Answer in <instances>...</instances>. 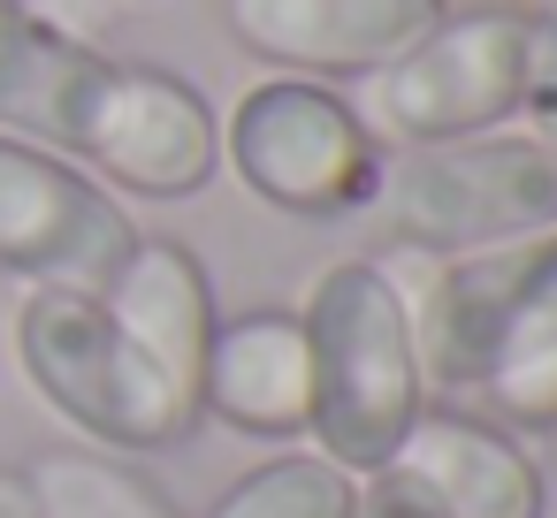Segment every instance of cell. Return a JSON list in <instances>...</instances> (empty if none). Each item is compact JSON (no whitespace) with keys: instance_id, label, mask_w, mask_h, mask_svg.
<instances>
[{"instance_id":"obj_9","label":"cell","mask_w":557,"mask_h":518,"mask_svg":"<svg viewBox=\"0 0 557 518\" xmlns=\"http://www.w3.org/2000/svg\"><path fill=\"white\" fill-rule=\"evenodd\" d=\"M245 54L313 77H374L443 24V0H222Z\"/></svg>"},{"instance_id":"obj_2","label":"cell","mask_w":557,"mask_h":518,"mask_svg":"<svg viewBox=\"0 0 557 518\" xmlns=\"http://www.w3.org/2000/svg\"><path fill=\"white\" fill-rule=\"evenodd\" d=\"M16 358L47 412H62L100 450H176L199 427V404L115 328L100 290H47L32 282L16 305Z\"/></svg>"},{"instance_id":"obj_1","label":"cell","mask_w":557,"mask_h":518,"mask_svg":"<svg viewBox=\"0 0 557 518\" xmlns=\"http://www.w3.org/2000/svg\"><path fill=\"white\" fill-rule=\"evenodd\" d=\"M306 358H313V412L306 434L344 472H382L405 427L428 412L420 351L397 282L374 260H336L306 290Z\"/></svg>"},{"instance_id":"obj_20","label":"cell","mask_w":557,"mask_h":518,"mask_svg":"<svg viewBox=\"0 0 557 518\" xmlns=\"http://www.w3.org/2000/svg\"><path fill=\"white\" fill-rule=\"evenodd\" d=\"M519 16H557V0H519Z\"/></svg>"},{"instance_id":"obj_17","label":"cell","mask_w":557,"mask_h":518,"mask_svg":"<svg viewBox=\"0 0 557 518\" xmlns=\"http://www.w3.org/2000/svg\"><path fill=\"white\" fill-rule=\"evenodd\" d=\"M527 138L557 161V16H527V70H519Z\"/></svg>"},{"instance_id":"obj_6","label":"cell","mask_w":557,"mask_h":518,"mask_svg":"<svg viewBox=\"0 0 557 518\" xmlns=\"http://www.w3.org/2000/svg\"><path fill=\"white\" fill-rule=\"evenodd\" d=\"M138 222L62 153L0 130V275L47 290H108Z\"/></svg>"},{"instance_id":"obj_3","label":"cell","mask_w":557,"mask_h":518,"mask_svg":"<svg viewBox=\"0 0 557 518\" xmlns=\"http://www.w3.org/2000/svg\"><path fill=\"white\" fill-rule=\"evenodd\" d=\"M374 214L405 252H488L557 229V161L534 138L397 146L374 176Z\"/></svg>"},{"instance_id":"obj_12","label":"cell","mask_w":557,"mask_h":518,"mask_svg":"<svg viewBox=\"0 0 557 518\" xmlns=\"http://www.w3.org/2000/svg\"><path fill=\"white\" fill-rule=\"evenodd\" d=\"M100 305H108L115 328L199 404V374H207V343H214V290H207V267L191 260V244H176V237H138L131 260L115 267V282L100 290Z\"/></svg>"},{"instance_id":"obj_14","label":"cell","mask_w":557,"mask_h":518,"mask_svg":"<svg viewBox=\"0 0 557 518\" xmlns=\"http://www.w3.org/2000/svg\"><path fill=\"white\" fill-rule=\"evenodd\" d=\"M473 396L511 427H557V229L527 237V267Z\"/></svg>"},{"instance_id":"obj_7","label":"cell","mask_w":557,"mask_h":518,"mask_svg":"<svg viewBox=\"0 0 557 518\" xmlns=\"http://www.w3.org/2000/svg\"><path fill=\"white\" fill-rule=\"evenodd\" d=\"M70 161H92L115 191H138V199H191L222 168V123L207 92L184 85L176 70L108 62L85 100Z\"/></svg>"},{"instance_id":"obj_8","label":"cell","mask_w":557,"mask_h":518,"mask_svg":"<svg viewBox=\"0 0 557 518\" xmlns=\"http://www.w3.org/2000/svg\"><path fill=\"white\" fill-rule=\"evenodd\" d=\"M374 495L412 518H542L534 457L473 412H420L374 472Z\"/></svg>"},{"instance_id":"obj_19","label":"cell","mask_w":557,"mask_h":518,"mask_svg":"<svg viewBox=\"0 0 557 518\" xmlns=\"http://www.w3.org/2000/svg\"><path fill=\"white\" fill-rule=\"evenodd\" d=\"M351 518H412V510H397L389 495H359V510H351Z\"/></svg>"},{"instance_id":"obj_5","label":"cell","mask_w":557,"mask_h":518,"mask_svg":"<svg viewBox=\"0 0 557 518\" xmlns=\"http://www.w3.org/2000/svg\"><path fill=\"white\" fill-rule=\"evenodd\" d=\"M222 153L252 199L306 214V222H336V214L374 206V176H382V146L367 138L351 100H336L313 77L252 85L222 130Z\"/></svg>"},{"instance_id":"obj_18","label":"cell","mask_w":557,"mask_h":518,"mask_svg":"<svg viewBox=\"0 0 557 518\" xmlns=\"http://www.w3.org/2000/svg\"><path fill=\"white\" fill-rule=\"evenodd\" d=\"M0 518H39V510H32V480H24V465H0Z\"/></svg>"},{"instance_id":"obj_10","label":"cell","mask_w":557,"mask_h":518,"mask_svg":"<svg viewBox=\"0 0 557 518\" xmlns=\"http://www.w3.org/2000/svg\"><path fill=\"white\" fill-rule=\"evenodd\" d=\"M519 267H527V244H488V252H428V275L397 298H405V320H412V351H420V381L450 389V396H473L481 389V366L496 351V328H504V305L519 290Z\"/></svg>"},{"instance_id":"obj_15","label":"cell","mask_w":557,"mask_h":518,"mask_svg":"<svg viewBox=\"0 0 557 518\" xmlns=\"http://www.w3.org/2000/svg\"><path fill=\"white\" fill-rule=\"evenodd\" d=\"M24 480L39 518H184L161 480H146L108 450H39Z\"/></svg>"},{"instance_id":"obj_13","label":"cell","mask_w":557,"mask_h":518,"mask_svg":"<svg viewBox=\"0 0 557 518\" xmlns=\"http://www.w3.org/2000/svg\"><path fill=\"white\" fill-rule=\"evenodd\" d=\"M100 70H108L100 47H85L77 31H62L54 16H39L24 0V9L0 24V130L70 161Z\"/></svg>"},{"instance_id":"obj_11","label":"cell","mask_w":557,"mask_h":518,"mask_svg":"<svg viewBox=\"0 0 557 518\" xmlns=\"http://www.w3.org/2000/svg\"><path fill=\"white\" fill-rule=\"evenodd\" d=\"M199 412H214L237 434H306L313 412V358L298 313H237L214 320Z\"/></svg>"},{"instance_id":"obj_16","label":"cell","mask_w":557,"mask_h":518,"mask_svg":"<svg viewBox=\"0 0 557 518\" xmlns=\"http://www.w3.org/2000/svg\"><path fill=\"white\" fill-rule=\"evenodd\" d=\"M351 510H359L351 472L329 465L321 450H290V457L252 465L207 518H351Z\"/></svg>"},{"instance_id":"obj_4","label":"cell","mask_w":557,"mask_h":518,"mask_svg":"<svg viewBox=\"0 0 557 518\" xmlns=\"http://www.w3.org/2000/svg\"><path fill=\"white\" fill-rule=\"evenodd\" d=\"M519 70H527V16H511V9L443 16L389 70L359 77L351 115L367 123L374 146L481 138L519 115Z\"/></svg>"}]
</instances>
